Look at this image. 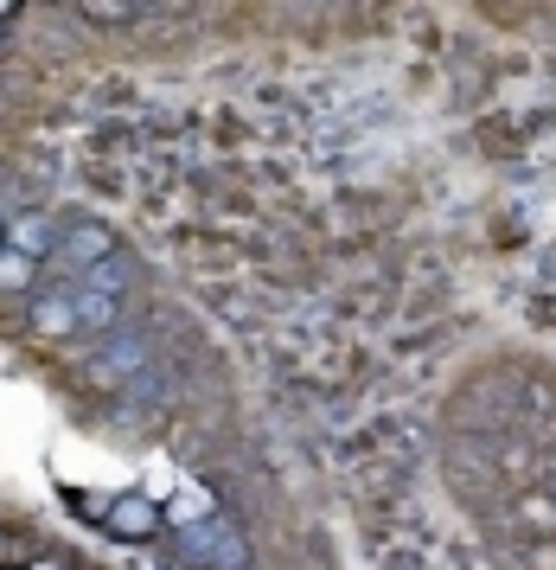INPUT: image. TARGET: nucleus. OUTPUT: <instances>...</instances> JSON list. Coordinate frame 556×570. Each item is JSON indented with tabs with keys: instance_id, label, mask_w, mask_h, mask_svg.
Returning <instances> with one entry per match:
<instances>
[{
	"instance_id": "obj_3",
	"label": "nucleus",
	"mask_w": 556,
	"mask_h": 570,
	"mask_svg": "<svg viewBox=\"0 0 556 570\" xmlns=\"http://www.w3.org/2000/svg\"><path fill=\"white\" fill-rule=\"evenodd\" d=\"M167 513H173V525H192V519H211V493H205V488H179Z\"/></svg>"
},
{
	"instance_id": "obj_7",
	"label": "nucleus",
	"mask_w": 556,
	"mask_h": 570,
	"mask_svg": "<svg viewBox=\"0 0 556 570\" xmlns=\"http://www.w3.org/2000/svg\"><path fill=\"white\" fill-rule=\"evenodd\" d=\"M32 570H58V564H32Z\"/></svg>"
},
{
	"instance_id": "obj_5",
	"label": "nucleus",
	"mask_w": 556,
	"mask_h": 570,
	"mask_svg": "<svg viewBox=\"0 0 556 570\" xmlns=\"http://www.w3.org/2000/svg\"><path fill=\"white\" fill-rule=\"evenodd\" d=\"M0 283L20 288V283H26V257H0Z\"/></svg>"
},
{
	"instance_id": "obj_4",
	"label": "nucleus",
	"mask_w": 556,
	"mask_h": 570,
	"mask_svg": "<svg viewBox=\"0 0 556 570\" xmlns=\"http://www.w3.org/2000/svg\"><path fill=\"white\" fill-rule=\"evenodd\" d=\"M39 327L64 334V327H71V308H64V302H46V308H39Z\"/></svg>"
},
{
	"instance_id": "obj_1",
	"label": "nucleus",
	"mask_w": 556,
	"mask_h": 570,
	"mask_svg": "<svg viewBox=\"0 0 556 570\" xmlns=\"http://www.w3.org/2000/svg\"><path fill=\"white\" fill-rule=\"evenodd\" d=\"M460 481L474 493L499 570H556V391L493 379L460 430Z\"/></svg>"
},
{
	"instance_id": "obj_2",
	"label": "nucleus",
	"mask_w": 556,
	"mask_h": 570,
	"mask_svg": "<svg viewBox=\"0 0 556 570\" xmlns=\"http://www.w3.org/2000/svg\"><path fill=\"white\" fill-rule=\"evenodd\" d=\"M153 519H160V507H153L148 493H122V500L109 507V525H116V532H128V539L153 532Z\"/></svg>"
},
{
	"instance_id": "obj_6",
	"label": "nucleus",
	"mask_w": 556,
	"mask_h": 570,
	"mask_svg": "<svg viewBox=\"0 0 556 570\" xmlns=\"http://www.w3.org/2000/svg\"><path fill=\"white\" fill-rule=\"evenodd\" d=\"M39 237H46V232H39V218H26V225H20V250H46Z\"/></svg>"
}]
</instances>
